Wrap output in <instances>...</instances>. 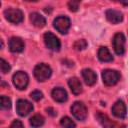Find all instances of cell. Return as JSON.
<instances>
[{
  "label": "cell",
  "mask_w": 128,
  "mask_h": 128,
  "mask_svg": "<svg viewBox=\"0 0 128 128\" xmlns=\"http://www.w3.org/2000/svg\"><path fill=\"white\" fill-rule=\"evenodd\" d=\"M9 49L13 53H19L24 50V42L19 37H12L9 40Z\"/></svg>",
  "instance_id": "11"
},
{
  "label": "cell",
  "mask_w": 128,
  "mask_h": 128,
  "mask_svg": "<svg viewBox=\"0 0 128 128\" xmlns=\"http://www.w3.org/2000/svg\"><path fill=\"white\" fill-rule=\"evenodd\" d=\"M44 42L45 45L48 49L50 50H54V51H58L60 49V41L59 39L51 32H46L44 34Z\"/></svg>",
  "instance_id": "8"
},
{
  "label": "cell",
  "mask_w": 128,
  "mask_h": 128,
  "mask_svg": "<svg viewBox=\"0 0 128 128\" xmlns=\"http://www.w3.org/2000/svg\"><path fill=\"white\" fill-rule=\"evenodd\" d=\"M115 2H119L124 6H128V0H113Z\"/></svg>",
  "instance_id": "28"
},
{
  "label": "cell",
  "mask_w": 128,
  "mask_h": 128,
  "mask_svg": "<svg viewBox=\"0 0 128 128\" xmlns=\"http://www.w3.org/2000/svg\"><path fill=\"white\" fill-rule=\"evenodd\" d=\"M4 16L5 18L13 23V24H18L23 21V13L21 10L16 9V8H8L4 11Z\"/></svg>",
  "instance_id": "5"
},
{
  "label": "cell",
  "mask_w": 128,
  "mask_h": 128,
  "mask_svg": "<svg viewBox=\"0 0 128 128\" xmlns=\"http://www.w3.org/2000/svg\"><path fill=\"white\" fill-rule=\"evenodd\" d=\"M0 106L2 109L4 110H8L11 108V100L10 98H8L7 96L5 95H2L1 96V103H0Z\"/></svg>",
  "instance_id": "20"
},
{
  "label": "cell",
  "mask_w": 128,
  "mask_h": 128,
  "mask_svg": "<svg viewBox=\"0 0 128 128\" xmlns=\"http://www.w3.org/2000/svg\"><path fill=\"white\" fill-rule=\"evenodd\" d=\"M106 18L109 22H111L112 24H117L120 23L123 20V15L120 11L117 10H112V9H108L106 10Z\"/></svg>",
  "instance_id": "12"
},
{
  "label": "cell",
  "mask_w": 128,
  "mask_h": 128,
  "mask_svg": "<svg viewBox=\"0 0 128 128\" xmlns=\"http://www.w3.org/2000/svg\"><path fill=\"white\" fill-rule=\"evenodd\" d=\"M60 124H61V126L66 127V128H72V127H75V126H76V124L72 121V119H70V118L67 117V116L63 117V118L60 120Z\"/></svg>",
  "instance_id": "21"
},
{
  "label": "cell",
  "mask_w": 128,
  "mask_h": 128,
  "mask_svg": "<svg viewBox=\"0 0 128 128\" xmlns=\"http://www.w3.org/2000/svg\"><path fill=\"white\" fill-rule=\"evenodd\" d=\"M0 68H1V72L3 74L8 73L10 71V69H11L10 65L8 64V62H6L3 58H1V60H0Z\"/></svg>",
  "instance_id": "24"
},
{
  "label": "cell",
  "mask_w": 128,
  "mask_h": 128,
  "mask_svg": "<svg viewBox=\"0 0 128 128\" xmlns=\"http://www.w3.org/2000/svg\"><path fill=\"white\" fill-rule=\"evenodd\" d=\"M71 112L73 116L80 121L85 120L87 117V108L82 102L79 101L74 102V104L71 106Z\"/></svg>",
  "instance_id": "7"
},
{
  "label": "cell",
  "mask_w": 128,
  "mask_h": 128,
  "mask_svg": "<svg viewBox=\"0 0 128 128\" xmlns=\"http://www.w3.org/2000/svg\"><path fill=\"white\" fill-rule=\"evenodd\" d=\"M86 47H87V42H86V40H84V39L77 40V41L74 43V48H75L76 50H78V51L84 50Z\"/></svg>",
  "instance_id": "23"
},
{
  "label": "cell",
  "mask_w": 128,
  "mask_h": 128,
  "mask_svg": "<svg viewBox=\"0 0 128 128\" xmlns=\"http://www.w3.org/2000/svg\"><path fill=\"white\" fill-rule=\"evenodd\" d=\"M30 97H31L33 100H35V101H39L40 99H42L43 94H42V92H40L39 90H34L33 92H31Z\"/></svg>",
  "instance_id": "25"
},
{
  "label": "cell",
  "mask_w": 128,
  "mask_h": 128,
  "mask_svg": "<svg viewBox=\"0 0 128 128\" xmlns=\"http://www.w3.org/2000/svg\"><path fill=\"white\" fill-rule=\"evenodd\" d=\"M30 21L35 27L38 28H42L46 25V19L37 12H33L30 14Z\"/></svg>",
  "instance_id": "15"
},
{
  "label": "cell",
  "mask_w": 128,
  "mask_h": 128,
  "mask_svg": "<svg viewBox=\"0 0 128 128\" xmlns=\"http://www.w3.org/2000/svg\"><path fill=\"white\" fill-rule=\"evenodd\" d=\"M51 95H52V98L56 101V102H59V103H62V102H65L68 98L67 96V92L65 89L61 88V87H57V88H54L51 92Z\"/></svg>",
  "instance_id": "13"
},
{
  "label": "cell",
  "mask_w": 128,
  "mask_h": 128,
  "mask_svg": "<svg viewBox=\"0 0 128 128\" xmlns=\"http://www.w3.org/2000/svg\"><path fill=\"white\" fill-rule=\"evenodd\" d=\"M51 74H52V70L50 66L45 63L37 64L34 68V76L38 81H41V82L46 81L47 79L50 78Z\"/></svg>",
  "instance_id": "1"
},
{
  "label": "cell",
  "mask_w": 128,
  "mask_h": 128,
  "mask_svg": "<svg viewBox=\"0 0 128 128\" xmlns=\"http://www.w3.org/2000/svg\"><path fill=\"white\" fill-rule=\"evenodd\" d=\"M98 58L102 62H111L113 60V56L109 52L108 48L106 47H100L98 50Z\"/></svg>",
  "instance_id": "17"
},
{
  "label": "cell",
  "mask_w": 128,
  "mask_h": 128,
  "mask_svg": "<svg viewBox=\"0 0 128 128\" xmlns=\"http://www.w3.org/2000/svg\"><path fill=\"white\" fill-rule=\"evenodd\" d=\"M13 83L15 85V87L19 90H24L26 89L27 85H28V82H29V78H28V75L23 72V71H18L16 72L14 75H13Z\"/></svg>",
  "instance_id": "6"
},
{
  "label": "cell",
  "mask_w": 128,
  "mask_h": 128,
  "mask_svg": "<svg viewBox=\"0 0 128 128\" xmlns=\"http://www.w3.org/2000/svg\"><path fill=\"white\" fill-rule=\"evenodd\" d=\"M81 3V0H70L68 2V7L70 9V11L72 12H76L79 8V5Z\"/></svg>",
  "instance_id": "22"
},
{
  "label": "cell",
  "mask_w": 128,
  "mask_h": 128,
  "mask_svg": "<svg viewBox=\"0 0 128 128\" xmlns=\"http://www.w3.org/2000/svg\"><path fill=\"white\" fill-rule=\"evenodd\" d=\"M53 26L61 34H66L71 26V21L67 16H58L54 19Z\"/></svg>",
  "instance_id": "2"
},
{
  "label": "cell",
  "mask_w": 128,
  "mask_h": 128,
  "mask_svg": "<svg viewBox=\"0 0 128 128\" xmlns=\"http://www.w3.org/2000/svg\"><path fill=\"white\" fill-rule=\"evenodd\" d=\"M11 128H17V127H19V128H22L23 127V123L21 122V121H19V120H14L12 123H11Z\"/></svg>",
  "instance_id": "26"
},
{
  "label": "cell",
  "mask_w": 128,
  "mask_h": 128,
  "mask_svg": "<svg viewBox=\"0 0 128 128\" xmlns=\"http://www.w3.org/2000/svg\"><path fill=\"white\" fill-rule=\"evenodd\" d=\"M33 110V105L25 100V99H19L16 103V111L20 116H27L31 111Z\"/></svg>",
  "instance_id": "9"
},
{
  "label": "cell",
  "mask_w": 128,
  "mask_h": 128,
  "mask_svg": "<svg viewBox=\"0 0 128 128\" xmlns=\"http://www.w3.org/2000/svg\"><path fill=\"white\" fill-rule=\"evenodd\" d=\"M82 77L85 81V83L89 86H92L96 83V80H97V76L95 74V72L91 69H83L82 70Z\"/></svg>",
  "instance_id": "14"
},
{
  "label": "cell",
  "mask_w": 128,
  "mask_h": 128,
  "mask_svg": "<svg viewBox=\"0 0 128 128\" xmlns=\"http://www.w3.org/2000/svg\"><path fill=\"white\" fill-rule=\"evenodd\" d=\"M114 51L117 55H123L125 52V36L123 33L118 32L114 35L112 40Z\"/></svg>",
  "instance_id": "4"
},
{
  "label": "cell",
  "mask_w": 128,
  "mask_h": 128,
  "mask_svg": "<svg viewBox=\"0 0 128 128\" xmlns=\"http://www.w3.org/2000/svg\"><path fill=\"white\" fill-rule=\"evenodd\" d=\"M43 124H44V118L39 114H36L30 118V125L32 127H40Z\"/></svg>",
  "instance_id": "18"
},
{
  "label": "cell",
  "mask_w": 128,
  "mask_h": 128,
  "mask_svg": "<svg viewBox=\"0 0 128 128\" xmlns=\"http://www.w3.org/2000/svg\"><path fill=\"white\" fill-rule=\"evenodd\" d=\"M46 111H47V113H49L51 116H55L57 113H56V111L53 109V108H51V107H49V108H47L46 109Z\"/></svg>",
  "instance_id": "27"
},
{
  "label": "cell",
  "mask_w": 128,
  "mask_h": 128,
  "mask_svg": "<svg viewBox=\"0 0 128 128\" xmlns=\"http://www.w3.org/2000/svg\"><path fill=\"white\" fill-rule=\"evenodd\" d=\"M96 117H97V119L100 121V123H101L103 126H105V127H111V126L114 125V124L108 119V117H107L106 115H104V114H102V113H100V112L97 113Z\"/></svg>",
  "instance_id": "19"
},
{
  "label": "cell",
  "mask_w": 128,
  "mask_h": 128,
  "mask_svg": "<svg viewBox=\"0 0 128 128\" xmlns=\"http://www.w3.org/2000/svg\"><path fill=\"white\" fill-rule=\"evenodd\" d=\"M111 111H112V114L119 119H123L126 116V106L122 100L116 101L112 106Z\"/></svg>",
  "instance_id": "10"
},
{
  "label": "cell",
  "mask_w": 128,
  "mask_h": 128,
  "mask_svg": "<svg viewBox=\"0 0 128 128\" xmlns=\"http://www.w3.org/2000/svg\"><path fill=\"white\" fill-rule=\"evenodd\" d=\"M25 1H28V2H36L38 0H25Z\"/></svg>",
  "instance_id": "29"
},
{
  "label": "cell",
  "mask_w": 128,
  "mask_h": 128,
  "mask_svg": "<svg viewBox=\"0 0 128 128\" xmlns=\"http://www.w3.org/2000/svg\"><path fill=\"white\" fill-rule=\"evenodd\" d=\"M102 79H103V83L105 85L112 86V85H115L119 81L120 73L116 70L105 69L102 71Z\"/></svg>",
  "instance_id": "3"
},
{
  "label": "cell",
  "mask_w": 128,
  "mask_h": 128,
  "mask_svg": "<svg viewBox=\"0 0 128 128\" xmlns=\"http://www.w3.org/2000/svg\"><path fill=\"white\" fill-rule=\"evenodd\" d=\"M68 85H69V88L74 95H78L82 92V85H81V82L78 78H76V77L70 78L68 80Z\"/></svg>",
  "instance_id": "16"
}]
</instances>
